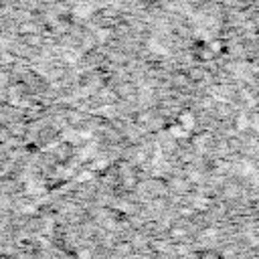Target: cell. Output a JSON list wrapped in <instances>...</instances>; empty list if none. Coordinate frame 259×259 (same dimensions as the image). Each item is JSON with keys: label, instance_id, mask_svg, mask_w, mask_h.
Instances as JSON below:
<instances>
[{"label": "cell", "instance_id": "6da1fadb", "mask_svg": "<svg viewBox=\"0 0 259 259\" xmlns=\"http://www.w3.org/2000/svg\"><path fill=\"white\" fill-rule=\"evenodd\" d=\"M178 123H180L184 130H188V132H190V130L194 127V115H190L188 111H184V113L178 117Z\"/></svg>", "mask_w": 259, "mask_h": 259}, {"label": "cell", "instance_id": "7a4b0ae2", "mask_svg": "<svg viewBox=\"0 0 259 259\" xmlns=\"http://www.w3.org/2000/svg\"><path fill=\"white\" fill-rule=\"evenodd\" d=\"M184 235H186V231H184V229H180L178 225L170 229V237H174V239H178V237H184Z\"/></svg>", "mask_w": 259, "mask_h": 259}, {"label": "cell", "instance_id": "3957f363", "mask_svg": "<svg viewBox=\"0 0 259 259\" xmlns=\"http://www.w3.org/2000/svg\"><path fill=\"white\" fill-rule=\"evenodd\" d=\"M247 125H249V121H247V117L241 113V115L237 117V130H245Z\"/></svg>", "mask_w": 259, "mask_h": 259}, {"label": "cell", "instance_id": "277c9868", "mask_svg": "<svg viewBox=\"0 0 259 259\" xmlns=\"http://www.w3.org/2000/svg\"><path fill=\"white\" fill-rule=\"evenodd\" d=\"M75 12H77V16H87V14L91 12V8H89V6H79Z\"/></svg>", "mask_w": 259, "mask_h": 259}, {"label": "cell", "instance_id": "5b68a950", "mask_svg": "<svg viewBox=\"0 0 259 259\" xmlns=\"http://www.w3.org/2000/svg\"><path fill=\"white\" fill-rule=\"evenodd\" d=\"M79 259H89V251H79Z\"/></svg>", "mask_w": 259, "mask_h": 259}, {"label": "cell", "instance_id": "8992f818", "mask_svg": "<svg viewBox=\"0 0 259 259\" xmlns=\"http://www.w3.org/2000/svg\"><path fill=\"white\" fill-rule=\"evenodd\" d=\"M257 134H259V121H257Z\"/></svg>", "mask_w": 259, "mask_h": 259}]
</instances>
